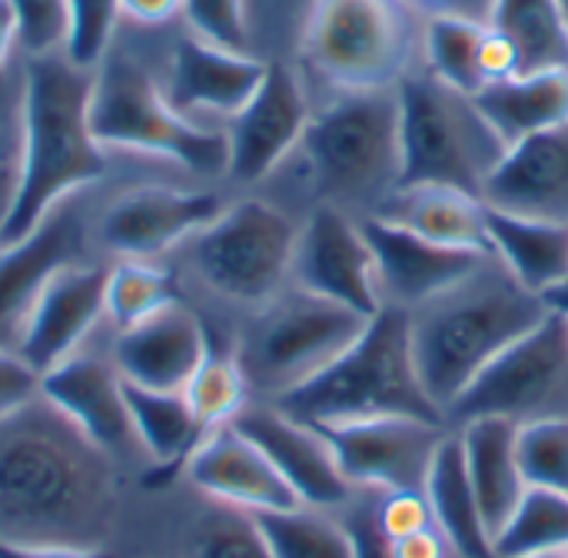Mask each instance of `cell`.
I'll list each match as a JSON object with an SVG mask.
<instances>
[{
  "label": "cell",
  "mask_w": 568,
  "mask_h": 558,
  "mask_svg": "<svg viewBox=\"0 0 568 558\" xmlns=\"http://www.w3.org/2000/svg\"><path fill=\"white\" fill-rule=\"evenodd\" d=\"M379 526L396 542L426 529H436L433 509L423 493H379Z\"/></svg>",
  "instance_id": "7bdbcfd3"
},
{
  "label": "cell",
  "mask_w": 568,
  "mask_h": 558,
  "mask_svg": "<svg viewBox=\"0 0 568 558\" xmlns=\"http://www.w3.org/2000/svg\"><path fill=\"white\" fill-rule=\"evenodd\" d=\"M363 233L376 256L383 306H396L406 313L453 290L489 260V253L429 243L383 216H366Z\"/></svg>",
  "instance_id": "e0dca14e"
},
{
  "label": "cell",
  "mask_w": 568,
  "mask_h": 558,
  "mask_svg": "<svg viewBox=\"0 0 568 558\" xmlns=\"http://www.w3.org/2000/svg\"><path fill=\"white\" fill-rule=\"evenodd\" d=\"M93 73L63 53L27 57L20 80V183L0 246L23 240L60 203L103 176L106 160L90 130Z\"/></svg>",
  "instance_id": "7a4b0ae2"
},
{
  "label": "cell",
  "mask_w": 568,
  "mask_h": 558,
  "mask_svg": "<svg viewBox=\"0 0 568 558\" xmlns=\"http://www.w3.org/2000/svg\"><path fill=\"white\" fill-rule=\"evenodd\" d=\"M296 243L300 226L280 206L240 200L186 243V256L216 296L240 306H270L293 273Z\"/></svg>",
  "instance_id": "9c48e42d"
},
{
  "label": "cell",
  "mask_w": 568,
  "mask_h": 558,
  "mask_svg": "<svg viewBox=\"0 0 568 558\" xmlns=\"http://www.w3.org/2000/svg\"><path fill=\"white\" fill-rule=\"evenodd\" d=\"M486 240L496 263L529 293L546 300L568 286V223L486 206Z\"/></svg>",
  "instance_id": "d4e9b609"
},
{
  "label": "cell",
  "mask_w": 568,
  "mask_h": 558,
  "mask_svg": "<svg viewBox=\"0 0 568 558\" xmlns=\"http://www.w3.org/2000/svg\"><path fill=\"white\" fill-rule=\"evenodd\" d=\"M203 323L180 303L123 329L113 346V366L123 383L153 393H183L210 353Z\"/></svg>",
  "instance_id": "7402d4cb"
},
{
  "label": "cell",
  "mask_w": 568,
  "mask_h": 558,
  "mask_svg": "<svg viewBox=\"0 0 568 558\" xmlns=\"http://www.w3.org/2000/svg\"><path fill=\"white\" fill-rule=\"evenodd\" d=\"M516 463L529 489L568 496V416H542L519 423Z\"/></svg>",
  "instance_id": "8d00e7d4"
},
{
  "label": "cell",
  "mask_w": 568,
  "mask_h": 558,
  "mask_svg": "<svg viewBox=\"0 0 568 558\" xmlns=\"http://www.w3.org/2000/svg\"><path fill=\"white\" fill-rule=\"evenodd\" d=\"M180 13L186 17V27L193 37L223 50L250 53L246 0H183Z\"/></svg>",
  "instance_id": "60d3db41"
},
{
  "label": "cell",
  "mask_w": 568,
  "mask_h": 558,
  "mask_svg": "<svg viewBox=\"0 0 568 558\" xmlns=\"http://www.w3.org/2000/svg\"><path fill=\"white\" fill-rule=\"evenodd\" d=\"M423 496H426V503L433 509V523H436L439 536L449 542L453 556L496 558L489 529L479 513V499H476L469 473H466V456H463V443H459L456 429H449V436L443 439V446L429 466Z\"/></svg>",
  "instance_id": "f1b7e54d"
},
{
  "label": "cell",
  "mask_w": 568,
  "mask_h": 558,
  "mask_svg": "<svg viewBox=\"0 0 568 558\" xmlns=\"http://www.w3.org/2000/svg\"><path fill=\"white\" fill-rule=\"evenodd\" d=\"M466 473L473 483V493L479 499L483 523L489 529V539L506 526V519L516 513L519 499L526 496V479L516 463V423L509 419H473L456 426Z\"/></svg>",
  "instance_id": "83f0119b"
},
{
  "label": "cell",
  "mask_w": 568,
  "mask_h": 558,
  "mask_svg": "<svg viewBox=\"0 0 568 558\" xmlns=\"http://www.w3.org/2000/svg\"><path fill=\"white\" fill-rule=\"evenodd\" d=\"M489 23L469 13H436L423 30L426 70L463 97H476L489 87L486 73Z\"/></svg>",
  "instance_id": "4dcf8cb0"
},
{
  "label": "cell",
  "mask_w": 568,
  "mask_h": 558,
  "mask_svg": "<svg viewBox=\"0 0 568 558\" xmlns=\"http://www.w3.org/2000/svg\"><path fill=\"white\" fill-rule=\"evenodd\" d=\"M83 216L73 200L60 203L37 230L0 246V346L13 349L20 326L43 286L83 256Z\"/></svg>",
  "instance_id": "d6986e66"
},
{
  "label": "cell",
  "mask_w": 568,
  "mask_h": 558,
  "mask_svg": "<svg viewBox=\"0 0 568 558\" xmlns=\"http://www.w3.org/2000/svg\"><path fill=\"white\" fill-rule=\"evenodd\" d=\"M290 280L296 290L359 316H376L383 310L376 256L363 233V220H353L343 206L326 203L300 226Z\"/></svg>",
  "instance_id": "4fadbf2b"
},
{
  "label": "cell",
  "mask_w": 568,
  "mask_h": 558,
  "mask_svg": "<svg viewBox=\"0 0 568 558\" xmlns=\"http://www.w3.org/2000/svg\"><path fill=\"white\" fill-rule=\"evenodd\" d=\"M393 558H456L449 542L439 536V529H426L406 539L393 542Z\"/></svg>",
  "instance_id": "c3c4849f"
},
{
  "label": "cell",
  "mask_w": 568,
  "mask_h": 558,
  "mask_svg": "<svg viewBox=\"0 0 568 558\" xmlns=\"http://www.w3.org/2000/svg\"><path fill=\"white\" fill-rule=\"evenodd\" d=\"M13 43H17V20H13L7 0H0V73L7 67V57H10Z\"/></svg>",
  "instance_id": "681fc988"
},
{
  "label": "cell",
  "mask_w": 568,
  "mask_h": 558,
  "mask_svg": "<svg viewBox=\"0 0 568 558\" xmlns=\"http://www.w3.org/2000/svg\"><path fill=\"white\" fill-rule=\"evenodd\" d=\"M273 406L316 429L383 416L446 423L439 406L423 389L413 359L409 313L396 306H383L343 356H336L310 383L273 399Z\"/></svg>",
  "instance_id": "277c9868"
},
{
  "label": "cell",
  "mask_w": 568,
  "mask_h": 558,
  "mask_svg": "<svg viewBox=\"0 0 568 558\" xmlns=\"http://www.w3.org/2000/svg\"><path fill=\"white\" fill-rule=\"evenodd\" d=\"M126 409L133 443L156 469L186 466L206 436L183 393H153L126 383Z\"/></svg>",
  "instance_id": "f546056e"
},
{
  "label": "cell",
  "mask_w": 568,
  "mask_h": 558,
  "mask_svg": "<svg viewBox=\"0 0 568 558\" xmlns=\"http://www.w3.org/2000/svg\"><path fill=\"white\" fill-rule=\"evenodd\" d=\"M173 303H176L173 276L163 266L150 260H120L113 270H106L103 306L116 333L156 316Z\"/></svg>",
  "instance_id": "e575fe53"
},
{
  "label": "cell",
  "mask_w": 568,
  "mask_h": 558,
  "mask_svg": "<svg viewBox=\"0 0 568 558\" xmlns=\"http://www.w3.org/2000/svg\"><path fill=\"white\" fill-rule=\"evenodd\" d=\"M526 558H568V549H559V552H536V556Z\"/></svg>",
  "instance_id": "db71d44e"
},
{
  "label": "cell",
  "mask_w": 568,
  "mask_h": 558,
  "mask_svg": "<svg viewBox=\"0 0 568 558\" xmlns=\"http://www.w3.org/2000/svg\"><path fill=\"white\" fill-rule=\"evenodd\" d=\"M568 549V496L526 489L516 513L493 539L496 558H526Z\"/></svg>",
  "instance_id": "836d02e7"
},
{
  "label": "cell",
  "mask_w": 568,
  "mask_h": 558,
  "mask_svg": "<svg viewBox=\"0 0 568 558\" xmlns=\"http://www.w3.org/2000/svg\"><path fill=\"white\" fill-rule=\"evenodd\" d=\"M223 210L210 190L140 186L116 196L100 220V243L120 260H156L186 246Z\"/></svg>",
  "instance_id": "2e32d148"
},
{
  "label": "cell",
  "mask_w": 568,
  "mask_h": 558,
  "mask_svg": "<svg viewBox=\"0 0 568 558\" xmlns=\"http://www.w3.org/2000/svg\"><path fill=\"white\" fill-rule=\"evenodd\" d=\"M20 183V126L0 123V236L10 220Z\"/></svg>",
  "instance_id": "f6af8a7d"
},
{
  "label": "cell",
  "mask_w": 568,
  "mask_h": 558,
  "mask_svg": "<svg viewBox=\"0 0 568 558\" xmlns=\"http://www.w3.org/2000/svg\"><path fill=\"white\" fill-rule=\"evenodd\" d=\"M483 203L516 216L568 223V126L513 143L489 173Z\"/></svg>",
  "instance_id": "cb8c5ba5"
},
{
  "label": "cell",
  "mask_w": 568,
  "mask_h": 558,
  "mask_svg": "<svg viewBox=\"0 0 568 558\" xmlns=\"http://www.w3.org/2000/svg\"><path fill=\"white\" fill-rule=\"evenodd\" d=\"M0 558H123L113 549H70V546H17V542H0Z\"/></svg>",
  "instance_id": "bcb514c9"
},
{
  "label": "cell",
  "mask_w": 568,
  "mask_h": 558,
  "mask_svg": "<svg viewBox=\"0 0 568 558\" xmlns=\"http://www.w3.org/2000/svg\"><path fill=\"white\" fill-rule=\"evenodd\" d=\"M568 326L549 310V316L506 346L449 406V429L473 419L529 423L542 416H568Z\"/></svg>",
  "instance_id": "8fae6325"
},
{
  "label": "cell",
  "mask_w": 568,
  "mask_h": 558,
  "mask_svg": "<svg viewBox=\"0 0 568 558\" xmlns=\"http://www.w3.org/2000/svg\"><path fill=\"white\" fill-rule=\"evenodd\" d=\"M190 558H273L256 516L216 506L196 526Z\"/></svg>",
  "instance_id": "74e56055"
},
{
  "label": "cell",
  "mask_w": 568,
  "mask_h": 558,
  "mask_svg": "<svg viewBox=\"0 0 568 558\" xmlns=\"http://www.w3.org/2000/svg\"><path fill=\"white\" fill-rule=\"evenodd\" d=\"M546 303H549V310H556V313L566 319V326H568V286L556 290V293H549V296H546Z\"/></svg>",
  "instance_id": "816d5d0a"
},
{
  "label": "cell",
  "mask_w": 568,
  "mask_h": 558,
  "mask_svg": "<svg viewBox=\"0 0 568 558\" xmlns=\"http://www.w3.org/2000/svg\"><path fill=\"white\" fill-rule=\"evenodd\" d=\"M183 0H120V17L133 20L140 27H156L166 23L180 13Z\"/></svg>",
  "instance_id": "7dc6e473"
},
{
  "label": "cell",
  "mask_w": 568,
  "mask_h": 558,
  "mask_svg": "<svg viewBox=\"0 0 568 558\" xmlns=\"http://www.w3.org/2000/svg\"><path fill=\"white\" fill-rule=\"evenodd\" d=\"M40 379L43 376L17 349L0 346V419L40 399Z\"/></svg>",
  "instance_id": "ee69618b"
},
{
  "label": "cell",
  "mask_w": 568,
  "mask_h": 558,
  "mask_svg": "<svg viewBox=\"0 0 568 558\" xmlns=\"http://www.w3.org/2000/svg\"><path fill=\"white\" fill-rule=\"evenodd\" d=\"M183 399L190 403L193 416L206 433L233 426L240 413L250 406V379L243 373L240 356L210 349L193 379L186 383Z\"/></svg>",
  "instance_id": "d590c367"
},
{
  "label": "cell",
  "mask_w": 568,
  "mask_h": 558,
  "mask_svg": "<svg viewBox=\"0 0 568 558\" xmlns=\"http://www.w3.org/2000/svg\"><path fill=\"white\" fill-rule=\"evenodd\" d=\"M70 33L63 57L80 70H97L113 47V30L120 20V0H67Z\"/></svg>",
  "instance_id": "f35d334b"
},
{
  "label": "cell",
  "mask_w": 568,
  "mask_h": 558,
  "mask_svg": "<svg viewBox=\"0 0 568 558\" xmlns=\"http://www.w3.org/2000/svg\"><path fill=\"white\" fill-rule=\"evenodd\" d=\"M183 469L206 499L226 509L263 516L300 506L263 449L236 426L206 433Z\"/></svg>",
  "instance_id": "44dd1931"
},
{
  "label": "cell",
  "mask_w": 568,
  "mask_h": 558,
  "mask_svg": "<svg viewBox=\"0 0 568 558\" xmlns=\"http://www.w3.org/2000/svg\"><path fill=\"white\" fill-rule=\"evenodd\" d=\"M103 290H106V270L100 266L73 263L60 270L30 306L13 349L40 376L57 363L70 359L73 353H80L90 329L100 319H106Z\"/></svg>",
  "instance_id": "ffe728a7"
},
{
  "label": "cell",
  "mask_w": 568,
  "mask_h": 558,
  "mask_svg": "<svg viewBox=\"0 0 568 558\" xmlns=\"http://www.w3.org/2000/svg\"><path fill=\"white\" fill-rule=\"evenodd\" d=\"M379 493L356 489V496L339 509L343 526L349 529L356 558H393V539L379 526Z\"/></svg>",
  "instance_id": "b9f144b4"
},
{
  "label": "cell",
  "mask_w": 568,
  "mask_h": 558,
  "mask_svg": "<svg viewBox=\"0 0 568 558\" xmlns=\"http://www.w3.org/2000/svg\"><path fill=\"white\" fill-rule=\"evenodd\" d=\"M90 130L103 153H143L200 176L226 173V133L186 120L166 100L163 87L113 47L93 70Z\"/></svg>",
  "instance_id": "8992f818"
},
{
  "label": "cell",
  "mask_w": 568,
  "mask_h": 558,
  "mask_svg": "<svg viewBox=\"0 0 568 558\" xmlns=\"http://www.w3.org/2000/svg\"><path fill=\"white\" fill-rule=\"evenodd\" d=\"M113 516L110 456L50 403L0 419V542L100 549Z\"/></svg>",
  "instance_id": "6da1fadb"
},
{
  "label": "cell",
  "mask_w": 568,
  "mask_h": 558,
  "mask_svg": "<svg viewBox=\"0 0 568 558\" xmlns=\"http://www.w3.org/2000/svg\"><path fill=\"white\" fill-rule=\"evenodd\" d=\"M369 319L303 290L280 293L240 353L250 389L256 386L270 399H280L310 383L359 339Z\"/></svg>",
  "instance_id": "30bf717a"
},
{
  "label": "cell",
  "mask_w": 568,
  "mask_h": 558,
  "mask_svg": "<svg viewBox=\"0 0 568 558\" xmlns=\"http://www.w3.org/2000/svg\"><path fill=\"white\" fill-rule=\"evenodd\" d=\"M20 110V90L13 93L7 73H0V123H10V113Z\"/></svg>",
  "instance_id": "f907efd6"
},
{
  "label": "cell",
  "mask_w": 568,
  "mask_h": 558,
  "mask_svg": "<svg viewBox=\"0 0 568 558\" xmlns=\"http://www.w3.org/2000/svg\"><path fill=\"white\" fill-rule=\"evenodd\" d=\"M323 433L353 489L423 493L449 426L413 416H383L326 426Z\"/></svg>",
  "instance_id": "7c38bea8"
},
{
  "label": "cell",
  "mask_w": 568,
  "mask_h": 558,
  "mask_svg": "<svg viewBox=\"0 0 568 558\" xmlns=\"http://www.w3.org/2000/svg\"><path fill=\"white\" fill-rule=\"evenodd\" d=\"M556 7H559V17H562V27H566L568 37V0H556Z\"/></svg>",
  "instance_id": "f5cc1de1"
},
{
  "label": "cell",
  "mask_w": 568,
  "mask_h": 558,
  "mask_svg": "<svg viewBox=\"0 0 568 558\" xmlns=\"http://www.w3.org/2000/svg\"><path fill=\"white\" fill-rule=\"evenodd\" d=\"M399 113V186H456L483 200L506 143L463 97L429 70H409L393 87ZM396 186V190H399Z\"/></svg>",
  "instance_id": "5b68a950"
},
{
  "label": "cell",
  "mask_w": 568,
  "mask_h": 558,
  "mask_svg": "<svg viewBox=\"0 0 568 558\" xmlns=\"http://www.w3.org/2000/svg\"><path fill=\"white\" fill-rule=\"evenodd\" d=\"M17 20V43L27 57L63 53L70 33V3L67 0H7Z\"/></svg>",
  "instance_id": "ab89813d"
},
{
  "label": "cell",
  "mask_w": 568,
  "mask_h": 558,
  "mask_svg": "<svg viewBox=\"0 0 568 558\" xmlns=\"http://www.w3.org/2000/svg\"><path fill=\"white\" fill-rule=\"evenodd\" d=\"M300 50L343 93L393 90L409 73V10L403 0H313Z\"/></svg>",
  "instance_id": "ba28073f"
},
{
  "label": "cell",
  "mask_w": 568,
  "mask_h": 558,
  "mask_svg": "<svg viewBox=\"0 0 568 558\" xmlns=\"http://www.w3.org/2000/svg\"><path fill=\"white\" fill-rule=\"evenodd\" d=\"M273 558H356L339 513L293 506L256 516Z\"/></svg>",
  "instance_id": "d6a6232c"
},
{
  "label": "cell",
  "mask_w": 568,
  "mask_h": 558,
  "mask_svg": "<svg viewBox=\"0 0 568 558\" xmlns=\"http://www.w3.org/2000/svg\"><path fill=\"white\" fill-rule=\"evenodd\" d=\"M486 23L513 47L519 73L568 67V37L556 0H493Z\"/></svg>",
  "instance_id": "1f68e13d"
},
{
  "label": "cell",
  "mask_w": 568,
  "mask_h": 558,
  "mask_svg": "<svg viewBox=\"0 0 568 558\" xmlns=\"http://www.w3.org/2000/svg\"><path fill=\"white\" fill-rule=\"evenodd\" d=\"M266 70L270 63L253 53L223 50L190 33L173 47L163 93L193 123L196 113L233 120L253 100Z\"/></svg>",
  "instance_id": "603a6c76"
},
{
  "label": "cell",
  "mask_w": 568,
  "mask_h": 558,
  "mask_svg": "<svg viewBox=\"0 0 568 558\" xmlns=\"http://www.w3.org/2000/svg\"><path fill=\"white\" fill-rule=\"evenodd\" d=\"M473 103L509 150L526 136L568 126V67L493 80L473 97Z\"/></svg>",
  "instance_id": "484cf974"
},
{
  "label": "cell",
  "mask_w": 568,
  "mask_h": 558,
  "mask_svg": "<svg viewBox=\"0 0 568 558\" xmlns=\"http://www.w3.org/2000/svg\"><path fill=\"white\" fill-rule=\"evenodd\" d=\"M310 116L313 113L300 77L283 63H270L253 100L223 130L226 173L240 183L270 176L303 143Z\"/></svg>",
  "instance_id": "9a60e30c"
},
{
  "label": "cell",
  "mask_w": 568,
  "mask_h": 558,
  "mask_svg": "<svg viewBox=\"0 0 568 558\" xmlns=\"http://www.w3.org/2000/svg\"><path fill=\"white\" fill-rule=\"evenodd\" d=\"M373 216H383L439 246L489 253L486 203L456 186H399Z\"/></svg>",
  "instance_id": "4316f807"
},
{
  "label": "cell",
  "mask_w": 568,
  "mask_h": 558,
  "mask_svg": "<svg viewBox=\"0 0 568 558\" xmlns=\"http://www.w3.org/2000/svg\"><path fill=\"white\" fill-rule=\"evenodd\" d=\"M40 399L50 403L83 439H90L110 459L136 449L126 409V383L113 359L73 353L43 373Z\"/></svg>",
  "instance_id": "ac0fdd59"
},
{
  "label": "cell",
  "mask_w": 568,
  "mask_h": 558,
  "mask_svg": "<svg viewBox=\"0 0 568 558\" xmlns=\"http://www.w3.org/2000/svg\"><path fill=\"white\" fill-rule=\"evenodd\" d=\"M233 426L263 449L300 506L339 513L356 496L323 429L286 416L273 403H250Z\"/></svg>",
  "instance_id": "5bb4252c"
},
{
  "label": "cell",
  "mask_w": 568,
  "mask_h": 558,
  "mask_svg": "<svg viewBox=\"0 0 568 558\" xmlns=\"http://www.w3.org/2000/svg\"><path fill=\"white\" fill-rule=\"evenodd\" d=\"M300 150L329 206L363 200L383 203L399 186L396 93H343L310 116Z\"/></svg>",
  "instance_id": "52a82bcc"
},
{
  "label": "cell",
  "mask_w": 568,
  "mask_h": 558,
  "mask_svg": "<svg viewBox=\"0 0 568 558\" xmlns=\"http://www.w3.org/2000/svg\"><path fill=\"white\" fill-rule=\"evenodd\" d=\"M546 316L549 303L519 286L493 253L463 283L413 310V359L439 413L446 416L469 383Z\"/></svg>",
  "instance_id": "3957f363"
}]
</instances>
